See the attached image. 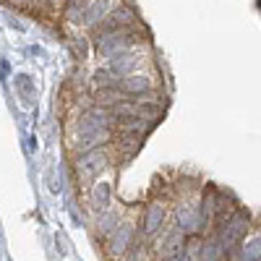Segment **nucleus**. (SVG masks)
Returning <instances> with one entry per match:
<instances>
[{
    "label": "nucleus",
    "instance_id": "9",
    "mask_svg": "<svg viewBox=\"0 0 261 261\" xmlns=\"http://www.w3.org/2000/svg\"><path fill=\"white\" fill-rule=\"evenodd\" d=\"M243 258H246V261H258V258H261V238L243 248Z\"/></svg>",
    "mask_w": 261,
    "mask_h": 261
},
{
    "label": "nucleus",
    "instance_id": "5",
    "mask_svg": "<svg viewBox=\"0 0 261 261\" xmlns=\"http://www.w3.org/2000/svg\"><path fill=\"white\" fill-rule=\"evenodd\" d=\"M113 11V0H92L89 6H86V11H84V16H81V21H84V27H99L102 21L107 18V13Z\"/></svg>",
    "mask_w": 261,
    "mask_h": 261
},
{
    "label": "nucleus",
    "instance_id": "1",
    "mask_svg": "<svg viewBox=\"0 0 261 261\" xmlns=\"http://www.w3.org/2000/svg\"><path fill=\"white\" fill-rule=\"evenodd\" d=\"M107 162H110V154H107V149H89V151H84V154L76 160V172H79V178L81 180H92L97 178L99 172L107 167Z\"/></svg>",
    "mask_w": 261,
    "mask_h": 261
},
{
    "label": "nucleus",
    "instance_id": "4",
    "mask_svg": "<svg viewBox=\"0 0 261 261\" xmlns=\"http://www.w3.org/2000/svg\"><path fill=\"white\" fill-rule=\"evenodd\" d=\"M118 89H123L125 94H130L134 99H141V97H146L149 92H154V81H151L149 76H136V73H130V76L120 79Z\"/></svg>",
    "mask_w": 261,
    "mask_h": 261
},
{
    "label": "nucleus",
    "instance_id": "7",
    "mask_svg": "<svg viewBox=\"0 0 261 261\" xmlns=\"http://www.w3.org/2000/svg\"><path fill=\"white\" fill-rule=\"evenodd\" d=\"M165 222V206L154 204L149 212H146V220H144V235H154Z\"/></svg>",
    "mask_w": 261,
    "mask_h": 261
},
{
    "label": "nucleus",
    "instance_id": "3",
    "mask_svg": "<svg viewBox=\"0 0 261 261\" xmlns=\"http://www.w3.org/2000/svg\"><path fill=\"white\" fill-rule=\"evenodd\" d=\"M134 246V225H120V227H115L113 230V235H110V241H107V251H110V256L113 258H118V256H125V251Z\"/></svg>",
    "mask_w": 261,
    "mask_h": 261
},
{
    "label": "nucleus",
    "instance_id": "2",
    "mask_svg": "<svg viewBox=\"0 0 261 261\" xmlns=\"http://www.w3.org/2000/svg\"><path fill=\"white\" fill-rule=\"evenodd\" d=\"M139 24V16L130 6H118L107 13V18L97 27V34H107V32H128Z\"/></svg>",
    "mask_w": 261,
    "mask_h": 261
},
{
    "label": "nucleus",
    "instance_id": "8",
    "mask_svg": "<svg viewBox=\"0 0 261 261\" xmlns=\"http://www.w3.org/2000/svg\"><path fill=\"white\" fill-rule=\"evenodd\" d=\"M107 201H110V186H107V183L94 186V193H92V206H94V209H99V212H105V209H107Z\"/></svg>",
    "mask_w": 261,
    "mask_h": 261
},
{
    "label": "nucleus",
    "instance_id": "6",
    "mask_svg": "<svg viewBox=\"0 0 261 261\" xmlns=\"http://www.w3.org/2000/svg\"><path fill=\"white\" fill-rule=\"evenodd\" d=\"M246 227H248V217L246 214H241L238 212L232 220H227V225H225V230H222V248L227 251V248H232V243L238 241V238H241L243 232H246Z\"/></svg>",
    "mask_w": 261,
    "mask_h": 261
}]
</instances>
